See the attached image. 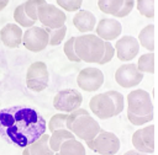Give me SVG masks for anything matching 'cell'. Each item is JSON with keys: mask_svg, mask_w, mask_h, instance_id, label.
<instances>
[{"mask_svg": "<svg viewBox=\"0 0 158 155\" xmlns=\"http://www.w3.org/2000/svg\"><path fill=\"white\" fill-rule=\"evenodd\" d=\"M46 130V119L32 107L12 106L0 109V138L17 148L30 145Z\"/></svg>", "mask_w": 158, "mask_h": 155, "instance_id": "6da1fadb", "label": "cell"}, {"mask_svg": "<svg viewBox=\"0 0 158 155\" xmlns=\"http://www.w3.org/2000/svg\"><path fill=\"white\" fill-rule=\"evenodd\" d=\"M74 52L81 62L99 63L104 54V41L96 34H80L74 38Z\"/></svg>", "mask_w": 158, "mask_h": 155, "instance_id": "7a4b0ae2", "label": "cell"}, {"mask_svg": "<svg viewBox=\"0 0 158 155\" xmlns=\"http://www.w3.org/2000/svg\"><path fill=\"white\" fill-rule=\"evenodd\" d=\"M85 143L90 150L100 155H115L118 153L121 146L118 137L115 133L107 132L104 129H100L93 140H89Z\"/></svg>", "mask_w": 158, "mask_h": 155, "instance_id": "3957f363", "label": "cell"}, {"mask_svg": "<svg viewBox=\"0 0 158 155\" xmlns=\"http://www.w3.org/2000/svg\"><path fill=\"white\" fill-rule=\"evenodd\" d=\"M48 82L49 73L46 63L33 62L26 71V86L35 92H41L47 89Z\"/></svg>", "mask_w": 158, "mask_h": 155, "instance_id": "277c9868", "label": "cell"}, {"mask_svg": "<svg viewBox=\"0 0 158 155\" xmlns=\"http://www.w3.org/2000/svg\"><path fill=\"white\" fill-rule=\"evenodd\" d=\"M100 129L101 128L98 121L93 118L89 113L78 116L70 125V132L75 135V138L81 139L84 141L93 140Z\"/></svg>", "mask_w": 158, "mask_h": 155, "instance_id": "5b68a950", "label": "cell"}, {"mask_svg": "<svg viewBox=\"0 0 158 155\" xmlns=\"http://www.w3.org/2000/svg\"><path fill=\"white\" fill-rule=\"evenodd\" d=\"M37 20L42 23L43 27L48 28H59L65 25L67 15L56 5L42 4L37 7Z\"/></svg>", "mask_w": 158, "mask_h": 155, "instance_id": "8992f818", "label": "cell"}, {"mask_svg": "<svg viewBox=\"0 0 158 155\" xmlns=\"http://www.w3.org/2000/svg\"><path fill=\"white\" fill-rule=\"evenodd\" d=\"M127 111L136 116L153 113V103L149 93L143 89H137L127 95Z\"/></svg>", "mask_w": 158, "mask_h": 155, "instance_id": "52a82bcc", "label": "cell"}, {"mask_svg": "<svg viewBox=\"0 0 158 155\" xmlns=\"http://www.w3.org/2000/svg\"><path fill=\"white\" fill-rule=\"evenodd\" d=\"M48 33L46 32L44 27H38V26H31L28 27L23 33H22V42L23 47L33 53H38L48 46Z\"/></svg>", "mask_w": 158, "mask_h": 155, "instance_id": "ba28073f", "label": "cell"}, {"mask_svg": "<svg viewBox=\"0 0 158 155\" xmlns=\"http://www.w3.org/2000/svg\"><path fill=\"white\" fill-rule=\"evenodd\" d=\"M83 103V95L75 89H64L56 93L53 98V107L63 113H70L79 108Z\"/></svg>", "mask_w": 158, "mask_h": 155, "instance_id": "9c48e42d", "label": "cell"}, {"mask_svg": "<svg viewBox=\"0 0 158 155\" xmlns=\"http://www.w3.org/2000/svg\"><path fill=\"white\" fill-rule=\"evenodd\" d=\"M77 84L83 91L95 92L104 84V74L100 69L94 66L84 68L77 76Z\"/></svg>", "mask_w": 158, "mask_h": 155, "instance_id": "30bf717a", "label": "cell"}, {"mask_svg": "<svg viewBox=\"0 0 158 155\" xmlns=\"http://www.w3.org/2000/svg\"><path fill=\"white\" fill-rule=\"evenodd\" d=\"M143 80V73H141L135 63L122 64L115 71V81L123 89L137 86Z\"/></svg>", "mask_w": 158, "mask_h": 155, "instance_id": "8fae6325", "label": "cell"}, {"mask_svg": "<svg viewBox=\"0 0 158 155\" xmlns=\"http://www.w3.org/2000/svg\"><path fill=\"white\" fill-rule=\"evenodd\" d=\"M89 108L99 119L115 117V105L106 92L94 95L89 101Z\"/></svg>", "mask_w": 158, "mask_h": 155, "instance_id": "7c38bea8", "label": "cell"}, {"mask_svg": "<svg viewBox=\"0 0 158 155\" xmlns=\"http://www.w3.org/2000/svg\"><path fill=\"white\" fill-rule=\"evenodd\" d=\"M115 53L121 62H131L139 52V43L133 36H122L115 44Z\"/></svg>", "mask_w": 158, "mask_h": 155, "instance_id": "4fadbf2b", "label": "cell"}, {"mask_svg": "<svg viewBox=\"0 0 158 155\" xmlns=\"http://www.w3.org/2000/svg\"><path fill=\"white\" fill-rule=\"evenodd\" d=\"M95 34L102 41H114L122 32V26L116 18H101L98 22V26L94 28Z\"/></svg>", "mask_w": 158, "mask_h": 155, "instance_id": "5bb4252c", "label": "cell"}, {"mask_svg": "<svg viewBox=\"0 0 158 155\" xmlns=\"http://www.w3.org/2000/svg\"><path fill=\"white\" fill-rule=\"evenodd\" d=\"M22 30L16 23H7L0 30V39L7 48H17L22 42Z\"/></svg>", "mask_w": 158, "mask_h": 155, "instance_id": "9a60e30c", "label": "cell"}, {"mask_svg": "<svg viewBox=\"0 0 158 155\" xmlns=\"http://www.w3.org/2000/svg\"><path fill=\"white\" fill-rule=\"evenodd\" d=\"M73 25L79 32L88 33V32L94 31L95 25H96V18L91 11L79 9L73 17Z\"/></svg>", "mask_w": 158, "mask_h": 155, "instance_id": "2e32d148", "label": "cell"}, {"mask_svg": "<svg viewBox=\"0 0 158 155\" xmlns=\"http://www.w3.org/2000/svg\"><path fill=\"white\" fill-rule=\"evenodd\" d=\"M48 139L49 135L47 133H43L37 140L27 145L26 148L28 149L30 155H54V151L48 144Z\"/></svg>", "mask_w": 158, "mask_h": 155, "instance_id": "e0dca14e", "label": "cell"}, {"mask_svg": "<svg viewBox=\"0 0 158 155\" xmlns=\"http://www.w3.org/2000/svg\"><path fill=\"white\" fill-rule=\"evenodd\" d=\"M72 138H75V135L68 130L67 128H60V129H56L52 132V134L49 135V139H48V144L51 146V149L57 153L60 148V144L67 140V139H72Z\"/></svg>", "mask_w": 158, "mask_h": 155, "instance_id": "ac0fdd59", "label": "cell"}, {"mask_svg": "<svg viewBox=\"0 0 158 155\" xmlns=\"http://www.w3.org/2000/svg\"><path fill=\"white\" fill-rule=\"evenodd\" d=\"M58 153L59 155H85V148L79 140L72 138L64 140L60 144Z\"/></svg>", "mask_w": 158, "mask_h": 155, "instance_id": "d6986e66", "label": "cell"}, {"mask_svg": "<svg viewBox=\"0 0 158 155\" xmlns=\"http://www.w3.org/2000/svg\"><path fill=\"white\" fill-rule=\"evenodd\" d=\"M137 41L148 52H154V25L151 23L143 27L138 33Z\"/></svg>", "mask_w": 158, "mask_h": 155, "instance_id": "ffe728a7", "label": "cell"}, {"mask_svg": "<svg viewBox=\"0 0 158 155\" xmlns=\"http://www.w3.org/2000/svg\"><path fill=\"white\" fill-rule=\"evenodd\" d=\"M137 69L141 73H147V74H154V53L149 52L146 54H142L138 58V62L136 64Z\"/></svg>", "mask_w": 158, "mask_h": 155, "instance_id": "44dd1931", "label": "cell"}, {"mask_svg": "<svg viewBox=\"0 0 158 155\" xmlns=\"http://www.w3.org/2000/svg\"><path fill=\"white\" fill-rule=\"evenodd\" d=\"M44 30H46V32L48 33V37H49L48 46H58V44H60L62 41L65 37V33H67V26L65 25L60 26L59 28H48V27H44Z\"/></svg>", "mask_w": 158, "mask_h": 155, "instance_id": "7402d4cb", "label": "cell"}, {"mask_svg": "<svg viewBox=\"0 0 158 155\" xmlns=\"http://www.w3.org/2000/svg\"><path fill=\"white\" fill-rule=\"evenodd\" d=\"M123 0H98V6L106 15H115L122 6Z\"/></svg>", "mask_w": 158, "mask_h": 155, "instance_id": "603a6c76", "label": "cell"}, {"mask_svg": "<svg viewBox=\"0 0 158 155\" xmlns=\"http://www.w3.org/2000/svg\"><path fill=\"white\" fill-rule=\"evenodd\" d=\"M14 20H15L16 25L26 27V28H28V27H31V26H33L36 23V21L31 20L26 15V12L23 10V4H21V5L15 7V10H14Z\"/></svg>", "mask_w": 158, "mask_h": 155, "instance_id": "cb8c5ba5", "label": "cell"}, {"mask_svg": "<svg viewBox=\"0 0 158 155\" xmlns=\"http://www.w3.org/2000/svg\"><path fill=\"white\" fill-rule=\"evenodd\" d=\"M141 138L144 145L152 153H154V125L153 124H149L141 129Z\"/></svg>", "mask_w": 158, "mask_h": 155, "instance_id": "d4e9b609", "label": "cell"}, {"mask_svg": "<svg viewBox=\"0 0 158 155\" xmlns=\"http://www.w3.org/2000/svg\"><path fill=\"white\" fill-rule=\"evenodd\" d=\"M136 6L142 16L148 18L154 17V0H137Z\"/></svg>", "mask_w": 158, "mask_h": 155, "instance_id": "484cf974", "label": "cell"}, {"mask_svg": "<svg viewBox=\"0 0 158 155\" xmlns=\"http://www.w3.org/2000/svg\"><path fill=\"white\" fill-rule=\"evenodd\" d=\"M42 4H46V0H26L23 2V10L31 20L37 21V7Z\"/></svg>", "mask_w": 158, "mask_h": 155, "instance_id": "4316f807", "label": "cell"}, {"mask_svg": "<svg viewBox=\"0 0 158 155\" xmlns=\"http://www.w3.org/2000/svg\"><path fill=\"white\" fill-rule=\"evenodd\" d=\"M106 93L111 97L114 105H115V116L120 114L122 111H123V107H125V97L121 92L116 91V90H109L106 91Z\"/></svg>", "mask_w": 158, "mask_h": 155, "instance_id": "83f0119b", "label": "cell"}, {"mask_svg": "<svg viewBox=\"0 0 158 155\" xmlns=\"http://www.w3.org/2000/svg\"><path fill=\"white\" fill-rule=\"evenodd\" d=\"M67 116L68 113H57L54 116L51 117V119L48 121V130L52 133L56 129H60V128H65V121H67Z\"/></svg>", "mask_w": 158, "mask_h": 155, "instance_id": "f1b7e54d", "label": "cell"}, {"mask_svg": "<svg viewBox=\"0 0 158 155\" xmlns=\"http://www.w3.org/2000/svg\"><path fill=\"white\" fill-rule=\"evenodd\" d=\"M132 145L135 148V150L144 153V154H153L143 143L142 138H141V129H137L133 134H132Z\"/></svg>", "mask_w": 158, "mask_h": 155, "instance_id": "f546056e", "label": "cell"}, {"mask_svg": "<svg viewBox=\"0 0 158 155\" xmlns=\"http://www.w3.org/2000/svg\"><path fill=\"white\" fill-rule=\"evenodd\" d=\"M57 5L68 12H74L81 7L83 0H57Z\"/></svg>", "mask_w": 158, "mask_h": 155, "instance_id": "4dcf8cb0", "label": "cell"}, {"mask_svg": "<svg viewBox=\"0 0 158 155\" xmlns=\"http://www.w3.org/2000/svg\"><path fill=\"white\" fill-rule=\"evenodd\" d=\"M74 38L75 37H70L65 43H64V47H63V52H64V54H65V57L70 60V62H81L79 58H78V55L75 54V52H74Z\"/></svg>", "mask_w": 158, "mask_h": 155, "instance_id": "1f68e13d", "label": "cell"}, {"mask_svg": "<svg viewBox=\"0 0 158 155\" xmlns=\"http://www.w3.org/2000/svg\"><path fill=\"white\" fill-rule=\"evenodd\" d=\"M115 55V48L114 46L109 42V41H104V54H102V58L100 59V62L98 64H107L109 62H111V59L114 58Z\"/></svg>", "mask_w": 158, "mask_h": 155, "instance_id": "d6a6232c", "label": "cell"}, {"mask_svg": "<svg viewBox=\"0 0 158 155\" xmlns=\"http://www.w3.org/2000/svg\"><path fill=\"white\" fill-rule=\"evenodd\" d=\"M127 118H128L131 124L142 125V124H146V123H148V122H151L153 119V113H149L147 116H136V114H133V113L127 111Z\"/></svg>", "mask_w": 158, "mask_h": 155, "instance_id": "836d02e7", "label": "cell"}, {"mask_svg": "<svg viewBox=\"0 0 158 155\" xmlns=\"http://www.w3.org/2000/svg\"><path fill=\"white\" fill-rule=\"evenodd\" d=\"M133 7H135V0H123L121 9L114 16L115 17H126L127 15H130V12L132 11Z\"/></svg>", "mask_w": 158, "mask_h": 155, "instance_id": "e575fe53", "label": "cell"}, {"mask_svg": "<svg viewBox=\"0 0 158 155\" xmlns=\"http://www.w3.org/2000/svg\"><path fill=\"white\" fill-rule=\"evenodd\" d=\"M123 155H148V154H144V153H141V151H137V150H128Z\"/></svg>", "mask_w": 158, "mask_h": 155, "instance_id": "d590c367", "label": "cell"}, {"mask_svg": "<svg viewBox=\"0 0 158 155\" xmlns=\"http://www.w3.org/2000/svg\"><path fill=\"white\" fill-rule=\"evenodd\" d=\"M9 4V0H0V11L4 10Z\"/></svg>", "mask_w": 158, "mask_h": 155, "instance_id": "8d00e7d4", "label": "cell"}, {"mask_svg": "<svg viewBox=\"0 0 158 155\" xmlns=\"http://www.w3.org/2000/svg\"><path fill=\"white\" fill-rule=\"evenodd\" d=\"M22 155H30V153H28V149L25 146L23 148V150H22Z\"/></svg>", "mask_w": 158, "mask_h": 155, "instance_id": "74e56055", "label": "cell"}, {"mask_svg": "<svg viewBox=\"0 0 158 155\" xmlns=\"http://www.w3.org/2000/svg\"><path fill=\"white\" fill-rule=\"evenodd\" d=\"M54 155H59V153H58V151H57V153H54Z\"/></svg>", "mask_w": 158, "mask_h": 155, "instance_id": "f35d334b", "label": "cell"}]
</instances>
